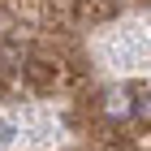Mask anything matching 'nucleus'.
<instances>
[{"label": "nucleus", "instance_id": "f257e3e1", "mask_svg": "<svg viewBox=\"0 0 151 151\" xmlns=\"http://www.w3.org/2000/svg\"><path fill=\"white\" fill-rule=\"evenodd\" d=\"M134 104H129V95H112V104H108V116H129Z\"/></svg>", "mask_w": 151, "mask_h": 151}]
</instances>
